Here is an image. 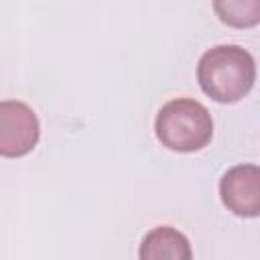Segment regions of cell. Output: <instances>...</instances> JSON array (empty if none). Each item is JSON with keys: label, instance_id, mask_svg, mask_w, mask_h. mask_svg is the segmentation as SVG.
Returning a JSON list of instances; mask_svg holds the SVG:
<instances>
[{"label": "cell", "instance_id": "5", "mask_svg": "<svg viewBox=\"0 0 260 260\" xmlns=\"http://www.w3.org/2000/svg\"><path fill=\"white\" fill-rule=\"evenodd\" d=\"M138 260H193V250L183 232L171 225H156L144 234Z\"/></svg>", "mask_w": 260, "mask_h": 260}, {"label": "cell", "instance_id": "4", "mask_svg": "<svg viewBox=\"0 0 260 260\" xmlns=\"http://www.w3.org/2000/svg\"><path fill=\"white\" fill-rule=\"evenodd\" d=\"M221 203L240 217L260 215V167L236 165L228 169L219 179Z\"/></svg>", "mask_w": 260, "mask_h": 260}, {"label": "cell", "instance_id": "3", "mask_svg": "<svg viewBox=\"0 0 260 260\" xmlns=\"http://www.w3.org/2000/svg\"><path fill=\"white\" fill-rule=\"evenodd\" d=\"M41 136V124L30 106L18 100L0 104V154L22 156L30 152Z\"/></svg>", "mask_w": 260, "mask_h": 260}, {"label": "cell", "instance_id": "1", "mask_svg": "<svg viewBox=\"0 0 260 260\" xmlns=\"http://www.w3.org/2000/svg\"><path fill=\"white\" fill-rule=\"evenodd\" d=\"M197 81L219 104L240 102L256 81L254 57L240 45H215L199 57Z\"/></svg>", "mask_w": 260, "mask_h": 260}, {"label": "cell", "instance_id": "6", "mask_svg": "<svg viewBox=\"0 0 260 260\" xmlns=\"http://www.w3.org/2000/svg\"><path fill=\"white\" fill-rule=\"evenodd\" d=\"M213 10L230 26H254L260 22V0H217Z\"/></svg>", "mask_w": 260, "mask_h": 260}, {"label": "cell", "instance_id": "2", "mask_svg": "<svg viewBox=\"0 0 260 260\" xmlns=\"http://www.w3.org/2000/svg\"><path fill=\"white\" fill-rule=\"evenodd\" d=\"M154 132L158 142L169 150L195 152L211 142L213 120L201 102L193 98H175L158 110Z\"/></svg>", "mask_w": 260, "mask_h": 260}]
</instances>
